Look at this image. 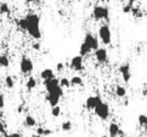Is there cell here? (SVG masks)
<instances>
[{"label":"cell","mask_w":147,"mask_h":137,"mask_svg":"<svg viewBox=\"0 0 147 137\" xmlns=\"http://www.w3.org/2000/svg\"><path fill=\"white\" fill-rule=\"evenodd\" d=\"M18 27L22 30H26L29 36H32L35 40H39L41 38L40 17L36 13H28L23 18L18 19Z\"/></svg>","instance_id":"6da1fadb"},{"label":"cell","mask_w":147,"mask_h":137,"mask_svg":"<svg viewBox=\"0 0 147 137\" xmlns=\"http://www.w3.org/2000/svg\"><path fill=\"white\" fill-rule=\"evenodd\" d=\"M44 86L46 92H56L61 97L63 96V89L60 86V79L54 77L51 79H48V80H44Z\"/></svg>","instance_id":"7a4b0ae2"},{"label":"cell","mask_w":147,"mask_h":137,"mask_svg":"<svg viewBox=\"0 0 147 137\" xmlns=\"http://www.w3.org/2000/svg\"><path fill=\"white\" fill-rule=\"evenodd\" d=\"M92 17L95 21H102L105 19L106 22L109 21V10L106 6H101V5H96L92 9Z\"/></svg>","instance_id":"3957f363"},{"label":"cell","mask_w":147,"mask_h":137,"mask_svg":"<svg viewBox=\"0 0 147 137\" xmlns=\"http://www.w3.org/2000/svg\"><path fill=\"white\" fill-rule=\"evenodd\" d=\"M97 33H98V38H100V40H101L102 44L109 45L112 43V32H111V28H109L108 24L100 26Z\"/></svg>","instance_id":"277c9868"},{"label":"cell","mask_w":147,"mask_h":137,"mask_svg":"<svg viewBox=\"0 0 147 137\" xmlns=\"http://www.w3.org/2000/svg\"><path fill=\"white\" fill-rule=\"evenodd\" d=\"M34 71V63L29 58L28 56H23L20 61V72L23 75H29L32 74Z\"/></svg>","instance_id":"5b68a950"},{"label":"cell","mask_w":147,"mask_h":137,"mask_svg":"<svg viewBox=\"0 0 147 137\" xmlns=\"http://www.w3.org/2000/svg\"><path fill=\"white\" fill-rule=\"evenodd\" d=\"M94 113H95V115L98 119L107 120L108 117H109V114H111V112H109V106L107 103L101 102L95 109H94Z\"/></svg>","instance_id":"8992f818"},{"label":"cell","mask_w":147,"mask_h":137,"mask_svg":"<svg viewBox=\"0 0 147 137\" xmlns=\"http://www.w3.org/2000/svg\"><path fill=\"white\" fill-rule=\"evenodd\" d=\"M83 43H85L89 47H90L91 51H95L96 49H98V40L92 33H90V32H88V33L85 34Z\"/></svg>","instance_id":"52a82bcc"},{"label":"cell","mask_w":147,"mask_h":137,"mask_svg":"<svg viewBox=\"0 0 147 137\" xmlns=\"http://www.w3.org/2000/svg\"><path fill=\"white\" fill-rule=\"evenodd\" d=\"M95 60L100 64H103L108 61V52L105 47H98L95 50Z\"/></svg>","instance_id":"ba28073f"},{"label":"cell","mask_w":147,"mask_h":137,"mask_svg":"<svg viewBox=\"0 0 147 137\" xmlns=\"http://www.w3.org/2000/svg\"><path fill=\"white\" fill-rule=\"evenodd\" d=\"M102 102L101 96H89L85 101V108L88 110H94Z\"/></svg>","instance_id":"9c48e42d"},{"label":"cell","mask_w":147,"mask_h":137,"mask_svg":"<svg viewBox=\"0 0 147 137\" xmlns=\"http://www.w3.org/2000/svg\"><path fill=\"white\" fill-rule=\"evenodd\" d=\"M71 67L76 72H82L84 69V60H83V56L78 55V56L72 57V60H71Z\"/></svg>","instance_id":"30bf717a"},{"label":"cell","mask_w":147,"mask_h":137,"mask_svg":"<svg viewBox=\"0 0 147 137\" xmlns=\"http://www.w3.org/2000/svg\"><path fill=\"white\" fill-rule=\"evenodd\" d=\"M45 99L51 107H55V106H59L61 96L59 93H56V92H48L46 93V96H45Z\"/></svg>","instance_id":"8fae6325"},{"label":"cell","mask_w":147,"mask_h":137,"mask_svg":"<svg viewBox=\"0 0 147 137\" xmlns=\"http://www.w3.org/2000/svg\"><path fill=\"white\" fill-rule=\"evenodd\" d=\"M119 73L122 74V78L125 83H129L131 79V71H130V64L129 63H125L119 67Z\"/></svg>","instance_id":"7c38bea8"},{"label":"cell","mask_w":147,"mask_h":137,"mask_svg":"<svg viewBox=\"0 0 147 137\" xmlns=\"http://www.w3.org/2000/svg\"><path fill=\"white\" fill-rule=\"evenodd\" d=\"M108 132H109V136L111 137H117L122 134V130H120L119 125L115 124V123H111L108 126Z\"/></svg>","instance_id":"4fadbf2b"},{"label":"cell","mask_w":147,"mask_h":137,"mask_svg":"<svg viewBox=\"0 0 147 137\" xmlns=\"http://www.w3.org/2000/svg\"><path fill=\"white\" fill-rule=\"evenodd\" d=\"M54 77H55V73L52 69H50V68H45V69L40 72V78L43 79V80H48V79H51Z\"/></svg>","instance_id":"5bb4252c"},{"label":"cell","mask_w":147,"mask_h":137,"mask_svg":"<svg viewBox=\"0 0 147 137\" xmlns=\"http://www.w3.org/2000/svg\"><path fill=\"white\" fill-rule=\"evenodd\" d=\"M35 87H36V79L33 77H29L27 79V81H26V89H27L28 91H32Z\"/></svg>","instance_id":"9a60e30c"},{"label":"cell","mask_w":147,"mask_h":137,"mask_svg":"<svg viewBox=\"0 0 147 137\" xmlns=\"http://www.w3.org/2000/svg\"><path fill=\"white\" fill-rule=\"evenodd\" d=\"M24 125L27 126V128H34V126L36 125V120H35V118L33 117V115L28 114L27 117L24 118Z\"/></svg>","instance_id":"2e32d148"},{"label":"cell","mask_w":147,"mask_h":137,"mask_svg":"<svg viewBox=\"0 0 147 137\" xmlns=\"http://www.w3.org/2000/svg\"><path fill=\"white\" fill-rule=\"evenodd\" d=\"M114 92H115V96L119 97V98H123V97L127 96V89H125L124 86H122V85H118L117 87H115Z\"/></svg>","instance_id":"e0dca14e"},{"label":"cell","mask_w":147,"mask_h":137,"mask_svg":"<svg viewBox=\"0 0 147 137\" xmlns=\"http://www.w3.org/2000/svg\"><path fill=\"white\" fill-rule=\"evenodd\" d=\"M91 52V50H90V47H89L85 43H82V45H80V47H79V55L80 56H88L89 54Z\"/></svg>","instance_id":"ac0fdd59"},{"label":"cell","mask_w":147,"mask_h":137,"mask_svg":"<svg viewBox=\"0 0 147 137\" xmlns=\"http://www.w3.org/2000/svg\"><path fill=\"white\" fill-rule=\"evenodd\" d=\"M69 80H71V85L72 86H83V79L80 77L74 75V77H72Z\"/></svg>","instance_id":"d6986e66"},{"label":"cell","mask_w":147,"mask_h":137,"mask_svg":"<svg viewBox=\"0 0 147 137\" xmlns=\"http://www.w3.org/2000/svg\"><path fill=\"white\" fill-rule=\"evenodd\" d=\"M10 66V60L6 55H0V68H7Z\"/></svg>","instance_id":"ffe728a7"},{"label":"cell","mask_w":147,"mask_h":137,"mask_svg":"<svg viewBox=\"0 0 147 137\" xmlns=\"http://www.w3.org/2000/svg\"><path fill=\"white\" fill-rule=\"evenodd\" d=\"M10 6L7 3H1L0 4V15H9L10 13Z\"/></svg>","instance_id":"44dd1931"},{"label":"cell","mask_w":147,"mask_h":137,"mask_svg":"<svg viewBox=\"0 0 147 137\" xmlns=\"http://www.w3.org/2000/svg\"><path fill=\"white\" fill-rule=\"evenodd\" d=\"M138 120H139V124L147 131V115H145V114H140V115H139V118H138Z\"/></svg>","instance_id":"7402d4cb"},{"label":"cell","mask_w":147,"mask_h":137,"mask_svg":"<svg viewBox=\"0 0 147 137\" xmlns=\"http://www.w3.org/2000/svg\"><path fill=\"white\" fill-rule=\"evenodd\" d=\"M130 13L134 16V18H142V16H144L142 11H141L140 9H138V7H134V6H133V9H131Z\"/></svg>","instance_id":"603a6c76"},{"label":"cell","mask_w":147,"mask_h":137,"mask_svg":"<svg viewBox=\"0 0 147 137\" xmlns=\"http://www.w3.org/2000/svg\"><path fill=\"white\" fill-rule=\"evenodd\" d=\"M5 85H6L7 89H13L15 86V79L11 75H7L5 78Z\"/></svg>","instance_id":"cb8c5ba5"},{"label":"cell","mask_w":147,"mask_h":137,"mask_svg":"<svg viewBox=\"0 0 147 137\" xmlns=\"http://www.w3.org/2000/svg\"><path fill=\"white\" fill-rule=\"evenodd\" d=\"M72 128H73V124H72V122H69V120H66V122H63L61 124V129H62V131H71L72 130Z\"/></svg>","instance_id":"d4e9b609"},{"label":"cell","mask_w":147,"mask_h":137,"mask_svg":"<svg viewBox=\"0 0 147 137\" xmlns=\"http://www.w3.org/2000/svg\"><path fill=\"white\" fill-rule=\"evenodd\" d=\"M60 86L62 89L71 87V80H69V79H67V78H61L60 79Z\"/></svg>","instance_id":"484cf974"},{"label":"cell","mask_w":147,"mask_h":137,"mask_svg":"<svg viewBox=\"0 0 147 137\" xmlns=\"http://www.w3.org/2000/svg\"><path fill=\"white\" fill-rule=\"evenodd\" d=\"M51 115L54 118H59L61 115V107L60 106H55V107H51Z\"/></svg>","instance_id":"4316f807"},{"label":"cell","mask_w":147,"mask_h":137,"mask_svg":"<svg viewBox=\"0 0 147 137\" xmlns=\"http://www.w3.org/2000/svg\"><path fill=\"white\" fill-rule=\"evenodd\" d=\"M56 71L57 72H63L65 71V64H63V63H62V62H59V63H57V64H56Z\"/></svg>","instance_id":"83f0119b"},{"label":"cell","mask_w":147,"mask_h":137,"mask_svg":"<svg viewBox=\"0 0 147 137\" xmlns=\"http://www.w3.org/2000/svg\"><path fill=\"white\" fill-rule=\"evenodd\" d=\"M4 137H23L20 132H11V134H5Z\"/></svg>","instance_id":"f1b7e54d"},{"label":"cell","mask_w":147,"mask_h":137,"mask_svg":"<svg viewBox=\"0 0 147 137\" xmlns=\"http://www.w3.org/2000/svg\"><path fill=\"white\" fill-rule=\"evenodd\" d=\"M131 9H133V6H131V5H129V4L124 5V6H123V12H124V13H129V12L131 11Z\"/></svg>","instance_id":"f546056e"},{"label":"cell","mask_w":147,"mask_h":137,"mask_svg":"<svg viewBox=\"0 0 147 137\" xmlns=\"http://www.w3.org/2000/svg\"><path fill=\"white\" fill-rule=\"evenodd\" d=\"M5 107V96L3 93H0V109H3Z\"/></svg>","instance_id":"4dcf8cb0"},{"label":"cell","mask_w":147,"mask_h":137,"mask_svg":"<svg viewBox=\"0 0 147 137\" xmlns=\"http://www.w3.org/2000/svg\"><path fill=\"white\" fill-rule=\"evenodd\" d=\"M44 130H45V128H43V126H40V128L36 129V134L44 137Z\"/></svg>","instance_id":"1f68e13d"},{"label":"cell","mask_w":147,"mask_h":137,"mask_svg":"<svg viewBox=\"0 0 147 137\" xmlns=\"http://www.w3.org/2000/svg\"><path fill=\"white\" fill-rule=\"evenodd\" d=\"M6 134V131H5V125L0 122V135H5Z\"/></svg>","instance_id":"d6a6232c"},{"label":"cell","mask_w":147,"mask_h":137,"mask_svg":"<svg viewBox=\"0 0 147 137\" xmlns=\"http://www.w3.org/2000/svg\"><path fill=\"white\" fill-rule=\"evenodd\" d=\"M52 132H54V131H52L51 129H46V128H45V130H44V136H49V135H52Z\"/></svg>","instance_id":"836d02e7"},{"label":"cell","mask_w":147,"mask_h":137,"mask_svg":"<svg viewBox=\"0 0 147 137\" xmlns=\"http://www.w3.org/2000/svg\"><path fill=\"white\" fill-rule=\"evenodd\" d=\"M33 49L36 50V51L40 50V44H39V43H34V44H33Z\"/></svg>","instance_id":"e575fe53"},{"label":"cell","mask_w":147,"mask_h":137,"mask_svg":"<svg viewBox=\"0 0 147 137\" xmlns=\"http://www.w3.org/2000/svg\"><path fill=\"white\" fill-rule=\"evenodd\" d=\"M17 112H18V113H22V112H23V106H22V104H21V106H18Z\"/></svg>","instance_id":"d590c367"},{"label":"cell","mask_w":147,"mask_h":137,"mask_svg":"<svg viewBox=\"0 0 147 137\" xmlns=\"http://www.w3.org/2000/svg\"><path fill=\"white\" fill-rule=\"evenodd\" d=\"M135 1H138V0H129V1H128V4H129V5H131V6H133Z\"/></svg>","instance_id":"8d00e7d4"},{"label":"cell","mask_w":147,"mask_h":137,"mask_svg":"<svg viewBox=\"0 0 147 137\" xmlns=\"http://www.w3.org/2000/svg\"><path fill=\"white\" fill-rule=\"evenodd\" d=\"M40 0H27V3H39Z\"/></svg>","instance_id":"74e56055"},{"label":"cell","mask_w":147,"mask_h":137,"mask_svg":"<svg viewBox=\"0 0 147 137\" xmlns=\"http://www.w3.org/2000/svg\"><path fill=\"white\" fill-rule=\"evenodd\" d=\"M30 137H43V136H40V135H38V134H34V135H32Z\"/></svg>","instance_id":"f35d334b"},{"label":"cell","mask_w":147,"mask_h":137,"mask_svg":"<svg viewBox=\"0 0 147 137\" xmlns=\"http://www.w3.org/2000/svg\"><path fill=\"white\" fill-rule=\"evenodd\" d=\"M142 95H144V96H147V90H146V89L142 91Z\"/></svg>","instance_id":"ab89813d"},{"label":"cell","mask_w":147,"mask_h":137,"mask_svg":"<svg viewBox=\"0 0 147 137\" xmlns=\"http://www.w3.org/2000/svg\"><path fill=\"white\" fill-rule=\"evenodd\" d=\"M101 137H111V136H106V135H105V136H101Z\"/></svg>","instance_id":"60d3db41"},{"label":"cell","mask_w":147,"mask_h":137,"mask_svg":"<svg viewBox=\"0 0 147 137\" xmlns=\"http://www.w3.org/2000/svg\"><path fill=\"white\" fill-rule=\"evenodd\" d=\"M101 1H108V0H101Z\"/></svg>","instance_id":"b9f144b4"}]
</instances>
